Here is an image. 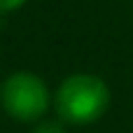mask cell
Here are the masks:
<instances>
[{"mask_svg":"<svg viewBox=\"0 0 133 133\" xmlns=\"http://www.w3.org/2000/svg\"><path fill=\"white\" fill-rule=\"evenodd\" d=\"M110 87L98 75L77 72L61 82L54 108L58 112V119L65 124H91L101 119L110 108Z\"/></svg>","mask_w":133,"mask_h":133,"instance_id":"obj_1","label":"cell"},{"mask_svg":"<svg viewBox=\"0 0 133 133\" xmlns=\"http://www.w3.org/2000/svg\"><path fill=\"white\" fill-rule=\"evenodd\" d=\"M0 105L16 122H37L51 105L44 79L30 70H16L0 84Z\"/></svg>","mask_w":133,"mask_h":133,"instance_id":"obj_2","label":"cell"},{"mask_svg":"<svg viewBox=\"0 0 133 133\" xmlns=\"http://www.w3.org/2000/svg\"><path fill=\"white\" fill-rule=\"evenodd\" d=\"M33 133H68L65 131V126H63V122H40Z\"/></svg>","mask_w":133,"mask_h":133,"instance_id":"obj_3","label":"cell"},{"mask_svg":"<svg viewBox=\"0 0 133 133\" xmlns=\"http://www.w3.org/2000/svg\"><path fill=\"white\" fill-rule=\"evenodd\" d=\"M23 2H26V0H0V14H5V12H14V9H19Z\"/></svg>","mask_w":133,"mask_h":133,"instance_id":"obj_4","label":"cell"}]
</instances>
